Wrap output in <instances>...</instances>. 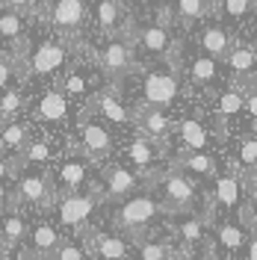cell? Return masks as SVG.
<instances>
[{
	"instance_id": "6da1fadb",
	"label": "cell",
	"mask_w": 257,
	"mask_h": 260,
	"mask_svg": "<svg viewBox=\"0 0 257 260\" xmlns=\"http://www.w3.org/2000/svg\"><path fill=\"white\" fill-rule=\"evenodd\" d=\"M68 59H71V39L48 36L27 56L24 74H30L33 80H53V77H59L65 68H68Z\"/></svg>"
},
{
	"instance_id": "7a4b0ae2",
	"label": "cell",
	"mask_w": 257,
	"mask_h": 260,
	"mask_svg": "<svg viewBox=\"0 0 257 260\" xmlns=\"http://www.w3.org/2000/svg\"><path fill=\"white\" fill-rule=\"evenodd\" d=\"M160 213H163V207L154 195L133 192L130 198L118 201V207H115V228L124 231V237H130V240H139V237L148 234V228L157 222Z\"/></svg>"
},
{
	"instance_id": "3957f363",
	"label": "cell",
	"mask_w": 257,
	"mask_h": 260,
	"mask_svg": "<svg viewBox=\"0 0 257 260\" xmlns=\"http://www.w3.org/2000/svg\"><path fill=\"white\" fill-rule=\"evenodd\" d=\"M101 186H92V189H80V192H65L56 195L53 207H56V225L59 231H86L89 219L95 216L98 204H101Z\"/></svg>"
},
{
	"instance_id": "277c9868",
	"label": "cell",
	"mask_w": 257,
	"mask_h": 260,
	"mask_svg": "<svg viewBox=\"0 0 257 260\" xmlns=\"http://www.w3.org/2000/svg\"><path fill=\"white\" fill-rule=\"evenodd\" d=\"M157 183H160V192H163V201L160 207L166 213H195V204H198V186H195V178L183 175L180 169H166L157 175Z\"/></svg>"
},
{
	"instance_id": "5b68a950",
	"label": "cell",
	"mask_w": 257,
	"mask_h": 260,
	"mask_svg": "<svg viewBox=\"0 0 257 260\" xmlns=\"http://www.w3.org/2000/svg\"><path fill=\"white\" fill-rule=\"evenodd\" d=\"M48 178H50V186L56 195H65V192H80V189H92V162L86 160L83 154H68L56 166L48 169Z\"/></svg>"
},
{
	"instance_id": "8992f818",
	"label": "cell",
	"mask_w": 257,
	"mask_h": 260,
	"mask_svg": "<svg viewBox=\"0 0 257 260\" xmlns=\"http://www.w3.org/2000/svg\"><path fill=\"white\" fill-rule=\"evenodd\" d=\"M12 186H15L12 195H15L18 204H30V207L45 210V207H53V201H56L48 172H39V169H18Z\"/></svg>"
},
{
	"instance_id": "52a82bcc",
	"label": "cell",
	"mask_w": 257,
	"mask_h": 260,
	"mask_svg": "<svg viewBox=\"0 0 257 260\" xmlns=\"http://www.w3.org/2000/svg\"><path fill=\"white\" fill-rule=\"evenodd\" d=\"M98 65H101V71L113 83L124 80L130 71L136 68V53H133L130 36H113V39H107V45L98 50Z\"/></svg>"
},
{
	"instance_id": "ba28073f",
	"label": "cell",
	"mask_w": 257,
	"mask_h": 260,
	"mask_svg": "<svg viewBox=\"0 0 257 260\" xmlns=\"http://www.w3.org/2000/svg\"><path fill=\"white\" fill-rule=\"evenodd\" d=\"M77 142H80V154L89 162H101L113 154V133L92 113H83L77 124Z\"/></svg>"
},
{
	"instance_id": "9c48e42d",
	"label": "cell",
	"mask_w": 257,
	"mask_h": 260,
	"mask_svg": "<svg viewBox=\"0 0 257 260\" xmlns=\"http://www.w3.org/2000/svg\"><path fill=\"white\" fill-rule=\"evenodd\" d=\"M180 95V80L175 71H148L142 77V104L154 110H169Z\"/></svg>"
},
{
	"instance_id": "30bf717a",
	"label": "cell",
	"mask_w": 257,
	"mask_h": 260,
	"mask_svg": "<svg viewBox=\"0 0 257 260\" xmlns=\"http://www.w3.org/2000/svg\"><path fill=\"white\" fill-rule=\"evenodd\" d=\"M86 18H89L86 0H53L50 3V12H48L50 27L59 32L62 39H71V42L86 27Z\"/></svg>"
},
{
	"instance_id": "8fae6325",
	"label": "cell",
	"mask_w": 257,
	"mask_h": 260,
	"mask_svg": "<svg viewBox=\"0 0 257 260\" xmlns=\"http://www.w3.org/2000/svg\"><path fill=\"white\" fill-rule=\"evenodd\" d=\"M207 222L201 213H180L172 225V234L177 240V254H183V260H189L201 248L207 245Z\"/></svg>"
},
{
	"instance_id": "7c38bea8",
	"label": "cell",
	"mask_w": 257,
	"mask_h": 260,
	"mask_svg": "<svg viewBox=\"0 0 257 260\" xmlns=\"http://www.w3.org/2000/svg\"><path fill=\"white\" fill-rule=\"evenodd\" d=\"M83 248L89 260H130V243L127 237L107 234V231H83Z\"/></svg>"
},
{
	"instance_id": "4fadbf2b",
	"label": "cell",
	"mask_w": 257,
	"mask_h": 260,
	"mask_svg": "<svg viewBox=\"0 0 257 260\" xmlns=\"http://www.w3.org/2000/svg\"><path fill=\"white\" fill-rule=\"evenodd\" d=\"M130 42L133 48H142L151 56H160V59H172V53L177 50V42L172 39V32L166 24H145V27H133L130 30Z\"/></svg>"
},
{
	"instance_id": "5bb4252c",
	"label": "cell",
	"mask_w": 257,
	"mask_h": 260,
	"mask_svg": "<svg viewBox=\"0 0 257 260\" xmlns=\"http://www.w3.org/2000/svg\"><path fill=\"white\" fill-rule=\"evenodd\" d=\"M33 115L45 127H62L71 115V101L59 92V86H48L33 104Z\"/></svg>"
},
{
	"instance_id": "9a60e30c",
	"label": "cell",
	"mask_w": 257,
	"mask_h": 260,
	"mask_svg": "<svg viewBox=\"0 0 257 260\" xmlns=\"http://www.w3.org/2000/svg\"><path fill=\"white\" fill-rule=\"evenodd\" d=\"M133 124H136V130L142 133L145 139H151L154 145H160V148H166L169 136L175 133V124L166 115V110H154V107H145V104H139L133 110Z\"/></svg>"
},
{
	"instance_id": "2e32d148",
	"label": "cell",
	"mask_w": 257,
	"mask_h": 260,
	"mask_svg": "<svg viewBox=\"0 0 257 260\" xmlns=\"http://www.w3.org/2000/svg\"><path fill=\"white\" fill-rule=\"evenodd\" d=\"M139 183H142V178H139L130 166L115 162V166H110V169L104 172L101 198H104V201H124V198H130V195L139 189Z\"/></svg>"
},
{
	"instance_id": "e0dca14e",
	"label": "cell",
	"mask_w": 257,
	"mask_h": 260,
	"mask_svg": "<svg viewBox=\"0 0 257 260\" xmlns=\"http://www.w3.org/2000/svg\"><path fill=\"white\" fill-rule=\"evenodd\" d=\"M56 160H59L56 157V139L50 133H33V139L15 157V169H45L48 172Z\"/></svg>"
},
{
	"instance_id": "ac0fdd59",
	"label": "cell",
	"mask_w": 257,
	"mask_h": 260,
	"mask_svg": "<svg viewBox=\"0 0 257 260\" xmlns=\"http://www.w3.org/2000/svg\"><path fill=\"white\" fill-rule=\"evenodd\" d=\"M160 154H163V148L154 145L151 139H145L142 133H136V136L127 142V162H130V169H133L139 178H151L154 180L157 175H160V169H157Z\"/></svg>"
},
{
	"instance_id": "d6986e66",
	"label": "cell",
	"mask_w": 257,
	"mask_h": 260,
	"mask_svg": "<svg viewBox=\"0 0 257 260\" xmlns=\"http://www.w3.org/2000/svg\"><path fill=\"white\" fill-rule=\"evenodd\" d=\"M89 107H92V115H98L104 124H115V127L133 124V110H127V104L113 89H98L89 101Z\"/></svg>"
},
{
	"instance_id": "ffe728a7",
	"label": "cell",
	"mask_w": 257,
	"mask_h": 260,
	"mask_svg": "<svg viewBox=\"0 0 257 260\" xmlns=\"http://www.w3.org/2000/svg\"><path fill=\"white\" fill-rule=\"evenodd\" d=\"M95 24L107 39H113V36H130L127 12L115 0H95Z\"/></svg>"
},
{
	"instance_id": "44dd1931",
	"label": "cell",
	"mask_w": 257,
	"mask_h": 260,
	"mask_svg": "<svg viewBox=\"0 0 257 260\" xmlns=\"http://www.w3.org/2000/svg\"><path fill=\"white\" fill-rule=\"evenodd\" d=\"M33 133H36V130H33V124L27 121V118H15V121L0 124V154L15 162V157L33 139Z\"/></svg>"
},
{
	"instance_id": "7402d4cb",
	"label": "cell",
	"mask_w": 257,
	"mask_h": 260,
	"mask_svg": "<svg viewBox=\"0 0 257 260\" xmlns=\"http://www.w3.org/2000/svg\"><path fill=\"white\" fill-rule=\"evenodd\" d=\"M59 245H62V231L53 222H39L27 234V248L33 251V257H53Z\"/></svg>"
},
{
	"instance_id": "603a6c76",
	"label": "cell",
	"mask_w": 257,
	"mask_h": 260,
	"mask_svg": "<svg viewBox=\"0 0 257 260\" xmlns=\"http://www.w3.org/2000/svg\"><path fill=\"white\" fill-rule=\"evenodd\" d=\"M234 42H237V39H234L222 24H207L204 30L198 32V45H201V50L207 53L210 59H216V62H225L231 48H234Z\"/></svg>"
},
{
	"instance_id": "cb8c5ba5",
	"label": "cell",
	"mask_w": 257,
	"mask_h": 260,
	"mask_svg": "<svg viewBox=\"0 0 257 260\" xmlns=\"http://www.w3.org/2000/svg\"><path fill=\"white\" fill-rule=\"evenodd\" d=\"M27 234H30L27 216L18 210V207H9L6 213H0V243H3L6 251L27 243Z\"/></svg>"
},
{
	"instance_id": "d4e9b609",
	"label": "cell",
	"mask_w": 257,
	"mask_h": 260,
	"mask_svg": "<svg viewBox=\"0 0 257 260\" xmlns=\"http://www.w3.org/2000/svg\"><path fill=\"white\" fill-rule=\"evenodd\" d=\"M213 245L222 251V254H240L242 248H245V228L240 225V222H228V219H222V222H216L213 225Z\"/></svg>"
},
{
	"instance_id": "484cf974",
	"label": "cell",
	"mask_w": 257,
	"mask_h": 260,
	"mask_svg": "<svg viewBox=\"0 0 257 260\" xmlns=\"http://www.w3.org/2000/svg\"><path fill=\"white\" fill-rule=\"evenodd\" d=\"M210 201L222 210H237L242 201V186H240V175L228 172V175H219L213 178V195Z\"/></svg>"
},
{
	"instance_id": "4316f807",
	"label": "cell",
	"mask_w": 257,
	"mask_h": 260,
	"mask_svg": "<svg viewBox=\"0 0 257 260\" xmlns=\"http://www.w3.org/2000/svg\"><path fill=\"white\" fill-rule=\"evenodd\" d=\"M175 136L180 139V145L186 148V151H207V145H210V130L195 115H186V118L177 121Z\"/></svg>"
},
{
	"instance_id": "83f0119b",
	"label": "cell",
	"mask_w": 257,
	"mask_h": 260,
	"mask_svg": "<svg viewBox=\"0 0 257 260\" xmlns=\"http://www.w3.org/2000/svg\"><path fill=\"white\" fill-rule=\"evenodd\" d=\"M216 12H219V0H175V15L186 30Z\"/></svg>"
},
{
	"instance_id": "f1b7e54d",
	"label": "cell",
	"mask_w": 257,
	"mask_h": 260,
	"mask_svg": "<svg viewBox=\"0 0 257 260\" xmlns=\"http://www.w3.org/2000/svg\"><path fill=\"white\" fill-rule=\"evenodd\" d=\"M175 169H180L189 178H216V160L207 151H183L177 157Z\"/></svg>"
},
{
	"instance_id": "f546056e",
	"label": "cell",
	"mask_w": 257,
	"mask_h": 260,
	"mask_svg": "<svg viewBox=\"0 0 257 260\" xmlns=\"http://www.w3.org/2000/svg\"><path fill=\"white\" fill-rule=\"evenodd\" d=\"M27 15L12 12V9H0V42L3 45H21L27 39Z\"/></svg>"
},
{
	"instance_id": "4dcf8cb0",
	"label": "cell",
	"mask_w": 257,
	"mask_h": 260,
	"mask_svg": "<svg viewBox=\"0 0 257 260\" xmlns=\"http://www.w3.org/2000/svg\"><path fill=\"white\" fill-rule=\"evenodd\" d=\"M242 107H245V95H242V89H237L234 83L225 86L219 98H216V118H219V130H225V121L228 118H234V115L242 113Z\"/></svg>"
},
{
	"instance_id": "1f68e13d",
	"label": "cell",
	"mask_w": 257,
	"mask_h": 260,
	"mask_svg": "<svg viewBox=\"0 0 257 260\" xmlns=\"http://www.w3.org/2000/svg\"><path fill=\"white\" fill-rule=\"evenodd\" d=\"M136 248H139V260H177V248L169 240H154V237H139V240H133Z\"/></svg>"
},
{
	"instance_id": "d6a6232c",
	"label": "cell",
	"mask_w": 257,
	"mask_h": 260,
	"mask_svg": "<svg viewBox=\"0 0 257 260\" xmlns=\"http://www.w3.org/2000/svg\"><path fill=\"white\" fill-rule=\"evenodd\" d=\"M59 92H62L68 101H80V98H86L92 92V80H89V74L83 71L80 65H77V68H68L62 83H59ZM92 95H95V92H92Z\"/></svg>"
},
{
	"instance_id": "836d02e7",
	"label": "cell",
	"mask_w": 257,
	"mask_h": 260,
	"mask_svg": "<svg viewBox=\"0 0 257 260\" xmlns=\"http://www.w3.org/2000/svg\"><path fill=\"white\" fill-rule=\"evenodd\" d=\"M219 80V62L210 56H195L189 62V83L195 89H210L213 83Z\"/></svg>"
},
{
	"instance_id": "e575fe53",
	"label": "cell",
	"mask_w": 257,
	"mask_h": 260,
	"mask_svg": "<svg viewBox=\"0 0 257 260\" xmlns=\"http://www.w3.org/2000/svg\"><path fill=\"white\" fill-rule=\"evenodd\" d=\"M24 107H27V98L21 92V86L0 92V124L21 118V115H24Z\"/></svg>"
},
{
	"instance_id": "d590c367",
	"label": "cell",
	"mask_w": 257,
	"mask_h": 260,
	"mask_svg": "<svg viewBox=\"0 0 257 260\" xmlns=\"http://www.w3.org/2000/svg\"><path fill=\"white\" fill-rule=\"evenodd\" d=\"M18 56L12 53H0V92L21 86V68H18Z\"/></svg>"
},
{
	"instance_id": "8d00e7d4",
	"label": "cell",
	"mask_w": 257,
	"mask_h": 260,
	"mask_svg": "<svg viewBox=\"0 0 257 260\" xmlns=\"http://www.w3.org/2000/svg\"><path fill=\"white\" fill-rule=\"evenodd\" d=\"M234 160L240 162V169H257V133L254 136H242Z\"/></svg>"
},
{
	"instance_id": "74e56055",
	"label": "cell",
	"mask_w": 257,
	"mask_h": 260,
	"mask_svg": "<svg viewBox=\"0 0 257 260\" xmlns=\"http://www.w3.org/2000/svg\"><path fill=\"white\" fill-rule=\"evenodd\" d=\"M254 9V0H219V12L231 21H242Z\"/></svg>"
},
{
	"instance_id": "f35d334b",
	"label": "cell",
	"mask_w": 257,
	"mask_h": 260,
	"mask_svg": "<svg viewBox=\"0 0 257 260\" xmlns=\"http://www.w3.org/2000/svg\"><path fill=\"white\" fill-rule=\"evenodd\" d=\"M53 260H89V254H86L83 243H65L62 240V245L56 248Z\"/></svg>"
},
{
	"instance_id": "ab89813d",
	"label": "cell",
	"mask_w": 257,
	"mask_h": 260,
	"mask_svg": "<svg viewBox=\"0 0 257 260\" xmlns=\"http://www.w3.org/2000/svg\"><path fill=\"white\" fill-rule=\"evenodd\" d=\"M15 175H18L15 162L9 160V157H3V154H0V183H3V186H9V183L15 180Z\"/></svg>"
},
{
	"instance_id": "60d3db41",
	"label": "cell",
	"mask_w": 257,
	"mask_h": 260,
	"mask_svg": "<svg viewBox=\"0 0 257 260\" xmlns=\"http://www.w3.org/2000/svg\"><path fill=\"white\" fill-rule=\"evenodd\" d=\"M0 3H3V9H12V12H21V15H30L39 0H0Z\"/></svg>"
},
{
	"instance_id": "b9f144b4",
	"label": "cell",
	"mask_w": 257,
	"mask_h": 260,
	"mask_svg": "<svg viewBox=\"0 0 257 260\" xmlns=\"http://www.w3.org/2000/svg\"><path fill=\"white\" fill-rule=\"evenodd\" d=\"M245 95V107H242V113L251 115V121H254L257 127V89H248V92H242Z\"/></svg>"
},
{
	"instance_id": "7bdbcfd3",
	"label": "cell",
	"mask_w": 257,
	"mask_h": 260,
	"mask_svg": "<svg viewBox=\"0 0 257 260\" xmlns=\"http://www.w3.org/2000/svg\"><path fill=\"white\" fill-rule=\"evenodd\" d=\"M12 204H15V195H12V189L0 183V213H6Z\"/></svg>"
},
{
	"instance_id": "ee69618b",
	"label": "cell",
	"mask_w": 257,
	"mask_h": 260,
	"mask_svg": "<svg viewBox=\"0 0 257 260\" xmlns=\"http://www.w3.org/2000/svg\"><path fill=\"white\" fill-rule=\"evenodd\" d=\"M245 260H257V228L245 237Z\"/></svg>"
},
{
	"instance_id": "f6af8a7d",
	"label": "cell",
	"mask_w": 257,
	"mask_h": 260,
	"mask_svg": "<svg viewBox=\"0 0 257 260\" xmlns=\"http://www.w3.org/2000/svg\"><path fill=\"white\" fill-rule=\"evenodd\" d=\"M0 260H15V254H12V251H6V248H0Z\"/></svg>"
},
{
	"instance_id": "bcb514c9",
	"label": "cell",
	"mask_w": 257,
	"mask_h": 260,
	"mask_svg": "<svg viewBox=\"0 0 257 260\" xmlns=\"http://www.w3.org/2000/svg\"><path fill=\"white\" fill-rule=\"evenodd\" d=\"M115 3H118V6H124V9H127V6H136V3H139V0H115Z\"/></svg>"
},
{
	"instance_id": "7dc6e473",
	"label": "cell",
	"mask_w": 257,
	"mask_h": 260,
	"mask_svg": "<svg viewBox=\"0 0 257 260\" xmlns=\"http://www.w3.org/2000/svg\"><path fill=\"white\" fill-rule=\"evenodd\" d=\"M251 45H254V48H257V30H254V36H251Z\"/></svg>"
}]
</instances>
